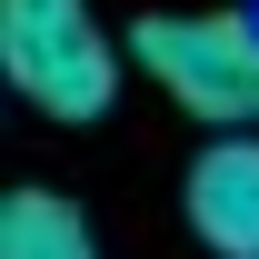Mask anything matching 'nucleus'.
Instances as JSON below:
<instances>
[{"instance_id": "2", "label": "nucleus", "mask_w": 259, "mask_h": 259, "mask_svg": "<svg viewBox=\"0 0 259 259\" xmlns=\"http://www.w3.org/2000/svg\"><path fill=\"white\" fill-rule=\"evenodd\" d=\"M0 70L50 120H100L120 100V50L100 40L90 0H0Z\"/></svg>"}, {"instance_id": "3", "label": "nucleus", "mask_w": 259, "mask_h": 259, "mask_svg": "<svg viewBox=\"0 0 259 259\" xmlns=\"http://www.w3.org/2000/svg\"><path fill=\"white\" fill-rule=\"evenodd\" d=\"M180 209H190V239L209 259H259V130L199 150L180 180Z\"/></svg>"}, {"instance_id": "1", "label": "nucleus", "mask_w": 259, "mask_h": 259, "mask_svg": "<svg viewBox=\"0 0 259 259\" xmlns=\"http://www.w3.org/2000/svg\"><path fill=\"white\" fill-rule=\"evenodd\" d=\"M130 60L150 70L190 120H209L220 140L259 130V30L239 10H150L130 30Z\"/></svg>"}, {"instance_id": "4", "label": "nucleus", "mask_w": 259, "mask_h": 259, "mask_svg": "<svg viewBox=\"0 0 259 259\" xmlns=\"http://www.w3.org/2000/svg\"><path fill=\"white\" fill-rule=\"evenodd\" d=\"M0 259H100V229L60 190H10L0 199Z\"/></svg>"}]
</instances>
